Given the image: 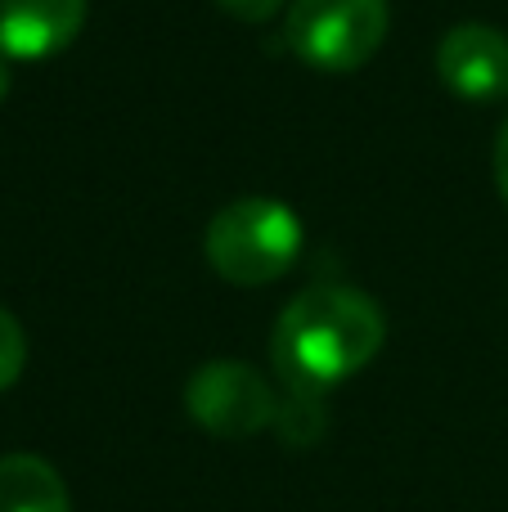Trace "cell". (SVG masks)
Here are the masks:
<instances>
[{
	"label": "cell",
	"instance_id": "3",
	"mask_svg": "<svg viewBox=\"0 0 508 512\" xmlns=\"http://www.w3.org/2000/svg\"><path fill=\"white\" fill-rule=\"evenodd\" d=\"M387 0H293L284 41L315 72H356L387 41Z\"/></svg>",
	"mask_w": 508,
	"mask_h": 512
},
{
	"label": "cell",
	"instance_id": "9",
	"mask_svg": "<svg viewBox=\"0 0 508 512\" xmlns=\"http://www.w3.org/2000/svg\"><path fill=\"white\" fill-rule=\"evenodd\" d=\"M27 369V333L5 306H0V391H9Z\"/></svg>",
	"mask_w": 508,
	"mask_h": 512
},
{
	"label": "cell",
	"instance_id": "11",
	"mask_svg": "<svg viewBox=\"0 0 508 512\" xmlns=\"http://www.w3.org/2000/svg\"><path fill=\"white\" fill-rule=\"evenodd\" d=\"M495 189H500V198L508 207V117H504L500 135H495Z\"/></svg>",
	"mask_w": 508,
	"mask_h": 512
},
{
	"label": "cell",
	"instance_id": "6",
	"mask_svg": "<svg viewBox=\"0 0 508 512\" xmlns=\"http://www.w3.org/2000/svg\"><path fill=\"white\" fill-rule=\"evenodd\" d=\"M86 23V0H0V54L50 59L68 50Z\"/></svg>",
	"mask_w": 508,
	"mask_h": 512
},
{
	"label": "cell",
	"instance_id": "12",
	"mask_svg": "<svg viewBox=\"0 0 508 512\" xmlns=\"http://www.w3.org/2000/svg\"><path fill=\"white\" fill-rule=\"evenodd\" d=\"M9 86H14V77H9V59H5V54H0V104H5Z\"/></svg>",
	"mask_w": 508,
	"mask_h": 512
},
{
	"label": "cell",
	"instance_id": "10",
	"mask_svg": "<svg viewBox=\"0 0 508 512\" xmlns=\"http://www.w3.org/2000/svg\"><path fill=\"white\" fill-rule=\"evenodd\" d=\"M216 5L230 18H239V23H270L284 9V0H216Z\"/></svg>",
	"mask_w": 508,
	"mask_h": 512
},
{
	"label": "cell",
	"instance_id": "4",
	"mask_svg": "<svg viewBox=\"0 0 508 512\" xmlns=\"http://www.w3.org/2000/svg\"><path fill=\"white\" fill-rule=\"evenodd\" d=\"M185 409L203 432L221 436V441H248V436L275 427L279 396L252 364L207 360L185 382Z\"/></svg>",
	"mask_w": 508,
	"mask_h": 512
},
{
	"label": "cell",
	"instance_id": "8",
	"mask_svg": "<svg viewBox=\"0 0 508 512\" xmlns=\"http://www.w3.org/2000/svg\"><path fill=\"white\" fill-rule=\"evenodd\" d=\"M275 427L288 445H311L324 432V414H320V396L315 391H297L288 387V400H279Z\"/></svg>",
	"mask_w": 508,
	"mask_h": 512
},
{
	"label": "cell",
	"instance_id": "2",
	"mask_svg": "<svg viewBox=\"0 0 508 512\" xmlns=\"http://www.w3.org/2000/svg\"><path fill=\"white\" fill-rule=\"evenodd\" d=\"M302 252V221L279 198H234L207 221L203 256L234 288H266L293 270Z\"/></svg>",
	"mask_w": 508,
	"mask_h": 512
},
{
	"label": "cell",
	"instance_id": "5",
	"mask_svg": "<svg viewBox=\"0 0 508 512\" xmlns=\"http://www.w3.org/2000/svg\"><path fill=\"white\" fill-rule=\"evenodd\" d=\"M437 77L464 104L508 99V36L491 23H455L437 45Z\"/></svg>",
	"mask_w": 508,
	"mask_h": 512
},
{
	"label": "cell",
	"instance_id": "7",
	"mask_svg": "<svg viewBox=\"0 0 508 512\" xmlns=\"http://www.w3.org/2000/svg\"><path fill=\"white\" fill-rule=\"evenodd\" d=\"M0 512H72V499L54 463L36 454H5L0 459Z\"/></svg>",
	"mask_w": 508,
	"mask_h": 512
},
{
	"label": "cell",
	"instance_id": "1",
	"mask_svg": "<svg viewBox=\"0 0 508 512\" xmlns=\"http://www.w3.org/2000/svg\"><path fill=\"white\" fill-rule=\"evenodd\" d=\"M383 342L387 319L369 292L347 283H315L279 310L270 351L288 387L324 396L329 387L369 369Z\"/></svg>",
	"mask_w": 508,
	"mask_h": 512
}]
</instances>
